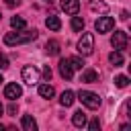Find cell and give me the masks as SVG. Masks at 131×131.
<instances>
[{"label": "cell", "instance_id": "1", "mask_svg": "<svg viewBox=\"0 0 131 131\" xmlns=\"http://www.w3.org/2000/svg\"><path fill=\"white\" fill-rule=\"evenodd\" d=\"M37 39V31H23V33H6L4 35V43L6 45H20V43H29Z\"/></svg>", "mask_w": 131, "mask_h": 131}, {"label": "cell", "instance_id": "2", "mask_svg": "<svg viewBox=\"0 0 131 131\" xmlns=\"http://www.w3.org/2000/svg\"><path fill=\"white\" fill-rule=\"evenodd\" d=\"M78 100L86 106V108H98L100 106V96L96 92H90V90H80L78 92Z\"/></svg>", "mask_w": 131, "mask_h": 131}, {"label": "cell", "instance_id": "3", "mask_svg": "<svg viewBox=\"0 0 131 131\" xmlns=\"http://www.w3.org/2000/svg\"><path fill=\"white\" fill-rule=\"evenodd\" d=\"M94 51V35L92 33H82L78 41V53L80 55H90Z\"/></svg>", "mask_w": 131, "mask_h": 131}, {"label": "cell", "instance_id": "4", "mask_svg": "<svg viewBox=\"0 0 131 131\" xmlns=\"http://www.w3.org/2000/svg\"><path fill=\"white\" fill-rule=\"evenodd\" d=\"M127 43H129V37H127L125 31H115V33H113V37H111V45H113L117 51H123V49L127 47Z\"/></svg>", "mask_w": 131, "mask_h": 131}, {"label": "cell", "instance_id": "5", "mask_svg": "<svg viewBox=\"0 0 131 131\" xmlns=\"http://www.w3.org/2000/svg\"><path fill=\"white\" fill-rule=\"evenodd\" d=\"M23 82L29 84V86L37 84V82H39V70H37L35 66H25V68H23Z\"/></svg>", "mask_w": 131, "mask_h": 131}, {"label": "cell", "instance_id": "6", "mask_svg": "<svg viewBox=\"0 0 131 131\" xmlns=\"http://www.w3.org/2000/svg\"><path fill=\"white\" fill-rule=\"evenodd\" d=\"M94 27H96L98 33H111L115 29V18L113 16H98Z\"/></svg>", "mask_w": 131, "mask_h": 131}, {"label": "cell", "instance_id": "7", "mask_svg": "<svg viewBox=\"0 0 131 131\" xmlns=\"http://www.w3.org/2000/svg\"><path fill=\"white\" fill-rule=\"evenodd\" d=\"M20 94H23V88H20L16 82H10V84L4 86V98H8V100H16V98H20Z\"/></svg>", "mask_w": 131, "mask_h": 131}, {"label": "cell", "instance_id": "8", "mask_svg": "<svg viewBox=\"0 0 131 131\" xmlns=\"http://www.w3.org/2000/svg\"><path fill=\"white\" fill-rule=\"evenodd\" d=\"M59 74H61V78H66V80H70V78L74 76V70H72V66H70V57H61V59H59Z\"/></svg>", "mask_w": 131, "mask_h": 131}, {"label": "cell", "instance_id": "9", "mask_svg": "<svg viewBox=\"0 0 131 131\" xmlns=\"http://www.w3.org/2000/svg\"><path fill=\"white\" fill-rule=\"evenodd\" d=\"M61 10L68 14H78L80 10V0H61Z\"/></svg>", "mask_w": 131, "mask_h": 131}, {"label": "cell", "instance_id": "10", "mask_svg": "<svg viewBox=\"0 0 131 131\" xmlns=\"http://www.w3.org/2000/svg\"><path fill=\"white\" fill-rule=\"evenodd\" d=\"M80 82H86V84L98 82V72H96V70H92V68L84 70V72H82V80H80Z\"/></svg>", "mask_w": 131, "mask_h": 131}, {"label": "cell", "instance_id": "11", "mask_svg": "<svg viewBox=\"0 0 131 131\" xmlns=\"http://www.w3.org/2000/svg\"><path fill=\"white\" fill-rule=\"evenodd\" d=\"M74 100H76V94H74L72 90H63L61 96H59V104H61V106H72Z\"/></svg>", "mask_w": 131, "mask_h": 131}, {"label": "cell", "instance_id": "12", "mask_svg": "<svg viewBox=\"0 0 131 131\" xmlns=\"http://www.w3.org/2000/svg\"><path fill=\"white\" fill-rule=\"evenodd\" d=\"M45 27H47L49 31H59V29H61V20H59L55 14H49V16L45 18Z\"/></svg>", "mask_w": 131, "mask_h": 131}, {"label": "cell", "instance_id": "13", "mask_svg": "<svg viewBox=\"0 0 131 131\" xmlns=\"http://www.w3.org/2000/svg\"><path fill=\"white\" fill-rule=\"evenodd\" d=\"M20 125H23L25 131H37V121H35L31 115H25L23 121H20Z\"/></svg>", "mask_w": 131, "mask_h": 131}, {"label": "cell", "instance_id": "14", "mask_svg": "<svg viewBox=\"0 0 131 131\" xmlns=\"http://www.w3.org/2000/svg\"><path fill=\"white\" fill-rule=\"evenodd\" d=\"M39 96H43V98H53V96H55L53 86H51V84H41V86H39Z\"/></svg>", "mask_w": 131, "mask_h": 131}, {"label": "cell", "instance_id": "15", "mask_svg": "<svg viewBox=\"0 0 131 131\" xmlns=\"http://www.w3.org/2000/svg\"><path fill=\"white\" fill-rule=\"evenodd\" d=\"M72 123H74L76 127H84V125H86V113H84V111H76V113L72 115Z\"/></svg>", "mask_w": 131, "mask_h": 131}, {"label": "cell", "instance_id": "16", "mask_svg": "<svg viewBox=\"0 0 131 131\" xmlns=\"http://www.w3.org/2000/svg\"><path fill=\"white\" fill-rule=\"evenodd\" d=\"M45 53H47V55H57V53H59V43H57L55 39L47 41V45H45Z\"/></svg>", "mask_w": 131, "mask_h": 131}, {"label": "cell", "instance_id": "17", "mask_svg": "<svg viewBox=\"0 0 131 131\" xmlns=\"http://www.w3.org/2000/svg\"><path fill=\"white\" fill-rule=\"evenodd\" d=\"M108 61H111V63H113L115 68H117V66H123V53L115 49V51H113V53L108 55Z\"/></svg>", "mask_w": 131, "mask_h": 131}, {"label": "cell", "instance_id": "18", "mask_svg": "<svg viewBox=\"0 0 131 131\" xmlns=\"http://www.w3.org/2000/svg\"><path fill=\"white\" fill-rule=\"evenodd\" d=\"M10 25H12V29H16V31H23V29L27 27V23H25V18H20V16H12V20H10Z\"/></svg>", "mask_w": 131, "mask_h": 131}, {"label": "cell", "instance_id": "19", "mask_svg": "<svg viewBox=\"0 0 131 131\" xmlns=\"http://www.w3.org/2000/svg\"><path fill=\"white\" fill-rule=\"evenodd\" d=\"M72 29H74V31H82V29H84V18L74 14V16H72Z\"/></svg>", "mask_w": 131, "mask_h": 131}, {"label": "cell", "instance_id": "20", "mask_svg": "<svg viewBox=\"0 0 131 131\" xmlns=\"http://www.w3.org/2000/svg\"><path fill=\"white\" fill-rule=\"evenodd\" d=\"M70 66H72V70H82L84 61H82L80 57H70Z\"/></svg>", "mask_w": 131, "mask_h": 131}, {"label": "cell", "instance_id": "21", "mask_svg": "<svg viewBox=\"0 0 131 131\" xmlns=\"http://www.w3.org/2000/svg\"><path fill=\"white\" fill-rule=\"evenodd\" d=\"M115 84H117L119 88H125V86L129 84V78H127V76H117V78H115Z\"/></svg>", "mask_w": 131, "mask_h": 131}, {"label": "cell", "instance_id": "22", "mask_svg": "<svg viewBox=\"0 0 131 131\" xmlns=\"http://www.w3.org/2000/svg\"><path fill=\"white\" fill-rule=\"evenodd\" d=\"M90 8H92V10L104 12V10H106V4H104V2H90Z\"/></svg>", "mask_w": 131, "mask_h": 131}, {"label": "cell", "instance_id": "23", "mask_svg": "<svg viewBox=\"0 0 131 131\" xmlns=\"http://www.w3.org/2000/svg\"><path fill=\"white\" fill-rule=\"evenodd\" d=\"M88 129H90V131H98V129H100V123H98V119H92V121L88 123Z\"/></svg>", "mask_w": 131, "mask_h": 131}, {"label": "cell", "instance_id": "24", "mask_svg": "<svg viewBox=\"0 0 131 131\" xmlns=\"http://www.w3.org/2000/svg\"><path fill=\"white\" fill-rule=\"evenodd\" d=\"M6 68H8V57L0 51V70H6Z\"/></svg>", "mask_w": 131, "mask_h": 131}, {"label": "cell", "instance_id": "25", "mask_svg": "<svg viewBox=\"0 0 131 131\" xmlns=\"http://www.w3.org/2000/svg\"><path fill=\"white\" fill-rule=\"evenodd\" d=\"M43 78H45L47 82L51 80V68H49V66H47V68H43Z\"/></svg>", "mask_w": 131, "mask_h": 131}, {"label": "cell", "instance_id": "26", "mask_svg": "<svg viewBox=\"0 0 131 131\" xmlns=\"http://www.w3.org/2000/svg\"><path fill=\"white\" fill-rule=\"evenodd\" d=\"M4 4H6L8 8H14V6H18V4H20V0H4Z\"/></svg>", "mask_w": 131, "mask_h": 131}, {"label": "cell", "instance_id": "27", "mask_svg": "<svg viewBox=\"0 0 131 131\" xmlns=\"http://www.w3.org/2000/svg\"><path fill=\"white\" fill-rule=\"evenodd\" d=\"M8 113H10V115H16V104H14V100L10 102V106H8Z\"/></svg>", "mask_w": 131, "mask_h": 131}, {"label": "cell", "instance_id": "28", "mask_svg": "<svg viewBox=\"0 0 131 131\" xmlns=\"http://www.w3.org/2000/svg\"><path fill=\"white\" fill-rule=\"evenodd\" d=\"M127 18H129V12L123 10V12H121V20H127Z\"/></svg>", "mask_w": 131, "mask_h": 131}, {"label": "cell", "instance_id": "29", "mask_svg": "<svg viewBox=\"0 0 131 131\" xmlns=\"http://www.w3.org/2000/svg\"><path fill=\"white\" fill-rule=\"evenodd\" d=\"M2 113H4V106H2V102H0V117H2Z\"/></svg>", "mask_w": 131, "mask_h": 131}, {"label": "cell", "instance_id": "30", "mask_svg": "<svg viewBox=\"0 0 131 131\" xmlns=\"http://www.w3.org/2000/svg\"><path fill=\"white\" fill-rule=\"evenodd\" d=\"M2 82H4V80H2V76H0V84H2Z\"/></svg>", "mask_w": 131, "mask_h": 131}, {"label": "cell", "instance_id": "31", "mask_svg": "<svg viewBox=\"0 0 131 131\" xmlns=\"http://www.w3.org/2000/svg\"><path fill=\"white\" fill-rule=\"evenodd\" d=\"M45 2H49V4H51V2H53V0H45Z\"/></svg>", "mask_w": 131, "mask_h": 131}, {"label": "cell", "instance_id": "32", "mask_svg": "<svg viewBox=\"0 0 131 131\" xmlns=\"http://www.w3.org/2000/svg\"><path fill=\"white\" fill-rule=\"evenodd\" d=\"M2 129H4V127H2V125H0V131H2Z\"/></svg>", "mask_w": 131, "mask_h": 131}]
</instances>
